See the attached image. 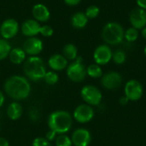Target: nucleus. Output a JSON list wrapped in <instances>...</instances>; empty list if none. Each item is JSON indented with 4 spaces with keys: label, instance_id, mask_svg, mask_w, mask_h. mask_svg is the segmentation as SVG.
Masks as SVG:
<instances>
[{
    "label": "nucleus",
    "instance_id": "f3484780",
    "mask_svg": "<svg viewBox=\"0 0 146 146\" xmlns=\"http://www.w3.org/2000/svg\"><path fill=\"white\" fill-rule=\"evenodd\" d=\"M49 67L54 71H61L68 67V60L60 54L52 55L48 61Z\"/></svg>",
    "mask_w": 146,
    "mask_h": 146
},
{
    "label": "nucleus",
    "instance_id": "58836bf2",
    "mask_svg": "<svg viewBox=\"0 0 146 146\" xmlns=\"http://www.w3.org/2000/svg\"><path fill=\"white\" fill-rule=\"evenodd\" d=\"M0 128H1V122H0Z\"/></svg>",
    "mask_w": 146,
    "mask_h": 146
},
{
    "label": "nucleus",
    "instance_id": "72a5a7b5",
    "mask_svg": "<svg viewBox=\"0 0 146 146\" xmlns=\"http://www.w3.org/2000/svg\"><path fill=\"white\" fill-rule=\"evenodd\" d=\"M128 102H130L129 100H128V98L124 95L123 97H121V98H120V100H119V103H120V104H121L122 106H125V105H127V104H128Z\"/></svg>",
    "mask_w": 146,
    "mask_h": 146
},
{
    "label": "nucleus",
    "instance_id": "393cba45",
    "mask_svg": "<svg viewBox=\"0 0 146 146\" xmlns=\"http://www.w3.org/2000/svg\"><path fill=\"white\" fill-rule=\"evenodd\" d=\"M112 60L113 62L117 64V65H121L123 64L126 60H127V54L124 50H116L115 51L113 52L112 56Z\"/></svg>",
    "mask_w": 146,
    "mask_h": 146
},
{
    "label": "nucleus",
    "instance_id": "1a4fd4ad",
    "mask_svg": "<svg viewBox=\"0 0 146 146\" xmlns=\"http://www.w3.org/2000/svg\"><path fill=\"white\" fill-rule=\"evenodd\" d=\"M73 115L76 121L80 123H87L93 119L94 110L89 104H80L75 108Z\"/></svg>",
    "mask_w": 146,
    "mask_h": 146
},
{
    "label": "nucleus",
    "instance_id": "20e7f679",
    "mask_svg": "<svg viewBox=\"0 0 146 146\" xmlns=\"http://www.w3.org/2000/svg\"><path fill=\"white\" fill-rule=\"evenodd\" d=\"M124 33L125 31L121 24L110 21L104 25L102 30V37L107 44L117 45L123 41Z\"/></svg>",
    "mask_w": 146,
    "mask_h": 146
},
{
    "label": "nucleus",
    "instance_id": "4c0bfd02",
    "mask_svg": "<svg viewBox=\"0 0 146 146\" xmlns=\"http://www.w3.org/2000/svg\"><path fill=\"white\" fill-rule=\"evenodd\" d=\"M144 53H145V55L146 56V44L145 46V48H144Z\"/></svg>",
    "mask_w": 146,
    "mask_h": 146
},
{
    "label": "nucleus",
    "instance_id": "c9c22d12",
    "mask_svg": "<svg viewBox=\"0 0 146 146\" xmlns=\"http://www.w3.org/2000/svg\"><path fill=\"white\" fill-rule=\"evenodd\" d=\"M3 104H4V96L3 92L0 91V108L3 105Z\"/></svg>",
    "mask_w": 146,
    "mask_h": 146
},
{
    "label": "nucleus",
    "instance_id": "a211bd4d",
    "mask_svg": "<svg viewBox=\"0 0 146 146\" xmlns=\"http://www.w3.org/2000/svg\"><path fill=\"white\" fill-rule=\"evenodd\" d=\"M22 107L17 102L11 103L7 108V115L12 121H17L22 115Z\"/></svg>",
    "mask_w": 146,
    "mask_h": 146
},
{
    "label": "nucleus",
    "instance_id": "f257e3e1",
    "mask_svg": "<svg viewBox=\"0 0 146 146\" xmlns=\"http://www.w3.org/2000/svg\"><path fill=\"white\" fill-rule=\"evenodd\" d=\"M4 91L11 98L20 101L26 99L31 92V86L27 78L20 75L9 77L4 83Z\"/></svg>",
    "mask_w": 146,
    "mask_h": 146
},
{
    "label": "nucleus",
    "instance_id": "cd10ccee",
    "mask_svg": "<svg viewBox=\"0 0 146 146\" xmlns=\"http://www.w3.org/2000/svg\"><path fill=\"white\" fill-rule=\"evenodd\" d=\"M100 13V9L97 5H90L86 9V15L88 19H94L98 16Z\"/></svg>",
    "mask_w": 146,
    "mask_h": 146
},
{
    "label": "nucleus",
    "instance_id": "2f4dec72",
    "mask_svg": "<svg viewBox=\"0 0 146 146\" xmlns=\"http://www.w3.org/2000/svg\"><path fill=\"white\" fill-rule=\"evenodd\" d=\"M64 2L69 6H75L79 4L81 2V0H64Z\"/></svg>",
    "mask_w": 146,
    "mask_h": 146
},
{
    "label": "nucleus",
    "instance_id": "f03ea898",
    "mask_svg": "<svg viewBox=\"0 0 146 146\" xmlns=\"http://www.w3.org/2000/svg\"><path fill=\"white\" fill-rule=\"evenodd\" d=\"M73 119L71 115L65 110H56L52 112L48 118L49 128L57 134H65L72 127Z\"/></svg>",
    "mask_w": 146,
    "mask_h": 146
},
{
    "label": "nucleus",
    "instance_id": "412c9836",
    "mask_svg": "<svg viewBox=\"0 0 146 146\" xmlns=\"http://www.w3.org/2000/svg\"><path fill=\"white\" fill-rule=\"evenodd\" d=\"M62 54L67 60L74 61L78 57V49L73 44H67L62 49Z\"/></svg>",
    "mask_w": 146,
    "mask_h": 146
},
{
    "label": "nucleus",
    "instance_id": "dca6fc26",
    "mask_svg": "<svg viewBox=\"0 0 146 146\" xmlns=\"http://www.w3.org/2000/svg\"><path fill=\"white\" fill-rule=\"evenodd\" d=\"M33 15L37 21L45 22L50 19V13L48 8L42 3H37L33 7L32 9Z\"/></svg>",
    "mask_w": 146,
    "mask_h": 146
},
{
    "label": "nucleus",
    "instance_id": "e433bc0d",
    "mask_svg": "<svg viewBox=\"0 0 146 146\" xmlns=\"http://www.w3.org/2000/svg\"><path fill=\"white\" fill-rule=\"evenodd\" d=\"M141 34H142L143 38L146 39V27H144V28L142 29V31H141Z\"/></svg>",
    "mask_w": 146,
    "mask_h": 146
},
{
    "label": "nucleus",
    "instance_id": "6ab92c4d",
    "mask_svg": "<svg viewBox=\"0 0 146 146\" xmlns=\"http://www.w3.org/2000/svg\"><path fill=\"white\" fill-rule=\"evenodd\" d=\"M88 18L86 17L85 12H77L71 17V24L74 28L81 29L84 28L88 23Z\"/></svg>",
    "mask_w": 146,
    "mask_h": 146
},
{
    "label": "nucleus",
    "instance_id": "4be33fe9",
    "mask_svg": "<svg viewBox=\"0 0 146 146\" xmlns=\"http://www.w3.org/2000/svg\"><path fill=\"white\" fill-rule=\"evenodd\" d=\"M86 74L93 79L101 78L103 76V70L100 65L93 63L86 68Z\"/></svg>",
    "mask_w": 146,
    "mask_h": 146
},
{
    "label": "nucleus",
    "instance_id": "c85d7f7f",
    "mask_svg": "<svg viewBox=\"0 0 146 146\" xmlns=\"http://www.w3.org/2000/svg\"><path fill=\"white\" fill-rule=\"evenodd\" d=\"M32 146H51V145L45 138L38 137L33 141Z\"/></svg>",
    "mask_w": 146,
    "mask_h": 146
},
{
    "label": "nucleus",
    "instance_id": "6e6552de",
    "mask_svg": "<svg viewBox=\"0 0 146 146\" xmlns=\"http://www.w3.org/2000/svg\"><path fill=\"white\" fill-rule=\"evenodd\" d=\"M113 51L108 44L98 45L93 52V59L95 63L98 65L108 64L112 60Z\"/></svg>",
    "mask_w": 146,
    "mask_h": 146
},
{
    "label": "nucleus",
    "instance_id": "aec40b11",
    "mask_svg": "<svg viewBox=\"0 0 146 146\" xmlns=\"http://www.w3.org/2000/svg\"><path fill=\"white\" fill-rule=\"evenodd\" d=\"M26 55L27 54L23 49L14 48V49H11V50L9 54V60L12 63L18 65V64H21V62H23L25 61Z\"/></svg>",
    "mask_w": 146,
    "mask_h": 146
},
{
    "label": "nucleus",
    "instance_id": "bb28decb",
    "mask_svg": "<svg viewBox=\"0 0 146 146\" xmlns=\"http://www.w3.org/2000/svg\"><path fill=\"white\" fill-rule=\"evenodd\" d=\"M58 75L56 72L54 71H49L46 72L44 77V80L45 81L46 84L50 85V86H53L56 85L58 82Z\"/></svg>",
    "mask_w": 146,
    "mask_h": 146
},
{
    "label": "nucleus",
    "instance_id": "39448f33",
    "mask_svg": "<svg viewBox=\"0 0 146 146\" xmlns=\"http://www.w3.org/2000/svg\"><path fill=\"white\" fill-rule=\"evenodd\" d=\"M67 75L68 79L74 82H81L85 80L87 75L86 68L83 64V59L81 56H78L67 67Z\"/></svg>",
    "mask_w": 146,
    "mask_h": 146
},
{
    "label": "nucleus",
    "instance_id": "5701e85b",
    "mask_svg": "<svg viewBox=\"0 0 146 146\" xmlns=\"http://www.w3.org/2000/svg\"><path fill=\"white\" fill-rule=\"evenodd\" d=\"M10 50L11 46L9 43L4 38H0V61L9 56Z\"/></svg>",
    "mask_w": 146,
    "mask_h": 146
},
{
    "label": "nucleus",
    "instance_id": "a878e982",
    "mask_svg": "<svg viewBox=\"0 0 146 146\" xmlns=\"http://www.w3.org/2000/svg\"><path fill=\"white\" fill-rule=\"evenodd\" d=\"M71 138L66 134H59L56 138V146H72Z\"/></svg>",
    "mask_w": 146,
    "mask_h": 146
},
{
    "label": "nucleus",
    "instance_id": "423d86ee",
    "mask_svg": "<svg viewBox=\"0 0 146 146\" xmlns=\"http://www.w3.org/2000/svg\"><path fill=\"white\" fill-rule=\"evenodd\" d=\"M80 96L86 104L91 106L99 105L103 99V95L99 89L92 85L83 86L80 91Z\"/></svg>",
    "mask_w": 146,
    "mask_h": 146
},
{
    "label": "nucleus",
    "instance_id": "c756f323",
    "mask_svg": "<svg viewBox=\"0 0 146 146\" xmlns=\"http://www.w3.org/2000/svg\"><path fill=\"white\" fill-rule=\"evenodd\" d=\"M54 33L53 28L50 26H42L39 31V33L44 37H50Z\"/></svg>",
    "mask_w": 146,
    "mask_h": 146
},
{
    "label": "nucleus",
    "instance_id": "7ed1b4c3",
    "mask_svg": "<svg viewBox=\"0 0 146 146\" xmlns=\"http://www.w3.org/2000/svg\"><path fill=\"white\" fill-rule=\"evenodd\" d=\"M24 73L28 79L33 81L44 79L46 69L43 60L37 56L28 57L24 63Z\"/></svg>",
    "mask_w": 146,
    "mask_h": 146
},
{
    "label": "nucleus",
    "instance_id": "9b49d317",
    "mask_svg": "<svg viewBox=\"0 0 146 146\" xmlns=\"http://www.w3.org/2000/svg\"><path fill=\"white\" fill-rule=\"evenodd\" d=\"M19 31V24L14 19H6L3 21L0 27V33L4 39L14 38Z\"/></svg>",
    "mask_w": 146,
    "mask_h": 146
},
{
    "label": "nucleus",
    "instance_id": "f8f14e48",
    "mask_svg": "<svg viewBox=\"0 0 146 146\" xmlns=\"http://www.w3.org/2000/svg\"><path fill=\"white\" fill-rule=\"evenodd\" d=\"M129 21L133 27L142 30L146 27V10L141 8L133 9L129 15Z\"/></svg>",
    "mask_w": 146,
    "mask_h": 146
},
{
    "label": "nucleus",
    "instance_id": "0eeeda50",
    "mask_svg": "<svg viewBox=\"0 0 146 146\" xmlns=\"http://www.w3.org/2000/svg\"><path fill=\"white\" fill-rule=\"evenodd\" d=\"M124 93L129 101L135 102L142 98L144 88L139 81L136 80H130L124 86Z\"/></svg>",
    "mask_w": 146,
    "mask_h": 146
},
{
    "label": "nucleus",
    "instance_id": "4468645a",
    "mask_svg": "<svg viewBox=\"0 0 146 146\" xmlns=\"http://www.w3.org/2000/svg\"><path fill=\"white\" fill-rule=\"evenodd\" d=\"M23 50L26 54L30 56L38 55L43 50V43L42 41L35 37H30L27 40H25L23 44Z\"/></svg>",
    "mask_w": 146,
    "mask_h": 146
},
{
    "label": "nucleus",
    "instance_id": "9d476101",
    "mask_svg": "<svg viewBox=\"0 0 146 146\" xmlns=\"http://www.w3.org/2000/svg\"><path fill=\"white\" fill-rule=\"evenodd\" d=\"M122 83V76L115 71H110L101 77V84L107 90H115Z\"/></svg>",
    "mask_w": 146,
    "mask_h": 146
},
{
    "label": "nucleus",
    "instance_id": "7c9ffc66",
    "mask_svg": "<svg viewBox=\"0 0 146 146\" xmlns=\"http://www.w3.org/2000/svg\"><path fill=\"white\" fill-rule=\"evenodd\" d=\"M56 132H54V131H52V130H49L47 133H46V134H45V139L49 141V142H50V141H53L54 139H56Z\"/></svg>",
    "mask_w": 146,
    "mask_h": 146
},
{
    "label": "nucleus",
    "instance_id": "2eb2a0df",
    "mask_svg": "<svg viewBox=\"0 0 146 146\" xmlns=\"http://www.w3.org/2000/svg\"><path fill=\"white\" fill-rule=\"evenodd\" d=\"M41 26L36 20L29 19L21 25V33L27 37H34L39 33Z\"/></svg>",
    "mask_w": 146,
    "mask_h": 146
},
{
    "label": "nucleus",
    "instance_id": "ddd939ff",
    "mask_svg": "<svg viewBox=\"0 0 146 146\" xmlns=\"http://www.w3.org/2000/svg\"><path fill=\"white\" fill-rule=\"evenodd\" d=\"M71 140L74 146H88L92 141V135L87 129L78 128L72 133Z\"/></svg>",
    "mask_w": 146,
    "mask_h": 146
},
{
    "label": "nucleus",
    "instance_id": "473e14b6",
    "mask_svg": "<svg viewBox=\"0 0 146 146\" xmlns=\"http://www.w3.org/2000/svg\"><path fill=\"white\" fill-rule=\"evenodd\" d=\"M136 3L139 8H141L146 10V0H136Z\"/></svg>",
    "mask_w": 146,
    "mask_h": 146
},
{
    "label": "nucleus",
    "instance_id": "f704fd0d",
    "mask_svg": "<svg viewBox=\"0 0 146 146\" xmlns=\"http://www.w3.org/2000/svg\"><path fill=\"white\" fill-rule=\"evenodd\" d=\"M9 144L8 142V140L4 138L0 137V146H9Z\"/></svg>",
    "mask_w": 146,
    "mask_h": 146
},
{
    "label": "nucleus",
    "instance_id": "b1692460",
    "mask_svg": "<svg viewBox=\"0 0 146 146\" xmlns=\"http://www.w3.org/2000/svg\"><path fill=\"white\" fill-rule=\"evenodd\" d=\"M139 30L133 27L127 28L124 33V38L127 42H135L139 38Z\"/></svg>",
    "mask_w": 146,
    "mask_h": 146
}]
</instances>
